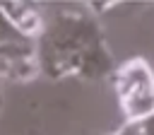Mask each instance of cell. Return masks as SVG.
I'll use <instances>...</instances> for the list:
<instances>
[{"instance_id":"6da1fadb","label":"cell","mask_w":154,"mask_h":135,"mask_svg":"<svg viewBox=\"0 0 154 135\" xmlns=\"http://www.w3.org/2000/svg\"><path fill=\"white\" fill-rule=\"evenodd\" d=\"M34 43L38 70L51 80H103L116 70L103 29L89 12L58 10L46 19V29Z\"/></svg>"},{"instance_id":"7a4b0ae2","label":"cell","mask_w":154,"mask_h":135,"mask_svg":"<svg viewBox=\"0 0 154 135\" xmlns=\"http://www.w3.org/2000/svg\"><path fill=\"white\" fill-rule=\"evenodd\" d=\"M113 87L125 121L154 113V68L142 55H132L113 70Z\"/></svg>"},{"instance_id":"3957f363","label":"cell","mask_w":154,"mask_h":135,"mask_svg":"<svg viewBox=\"0 0 154 135\" xmlns=\"http://www.w3.org/2000/svg\"><path fill=\"white\" fill-rule=\"evenodd\" d=\"M41 75L36 60V43L26 39L0 43V77L12 82H31Z\"/></svg>"},{"instance_id":"277c9868","label":"cell","mask_w":154,"mask_h":135,"mask_svg":"<svg viewBox=\"0 0 154 135\" xmlns=\"http://www.w3.org/2000/svg\"><path fill=\"white\" fill-rule=\"evenodd\" d=\"M0 10H2L5 19L10 22V27L26 41H36L46 29V17L31 2L10 0V2H0Z\"/></svg>"},{"instance_id":"5b68a950","label":"cell","mask_w":154,"mask_h":135,"mask_svg":"<svg viewBox=\"0 0 154 135\" xmlns=\"http://www.w3.org/2000/svg\"><path fill=\"white\" fill-rule=\"evenodd\" d=\"M106 135H154V113L147 118L125 121L120 128H116L113 133H106Z\"/></svg>"},{"instance_id":"8992f818","label":"cell","mask_w":154,"mask_h":135,"mask_svg":"<svg viewBox=\"0 0 154 135\" xmlns=\"http://www.w3.org/2000/svg\"><path fill=\"white\" fill-rule=\"evenodd\" d=\"M17 39H22V36L10 27V22L5 19V14H2V10H0V43H5V41H17Z\"/></svg>"},{"instance_id":"52a82bcc","label":"cell","mask_w":154,"mask_h":135,"mask_svg":"<svg viewBox=\"0 0 154 135\" xmlns=\"http://www.w3.org/2000/svg\"><path fill=\"white\" fill-rule=\"evenodd\" d=\"M87 7L89 10H111V7H116V2H89Z\"/></svg>"},{"instance_id":"ba28073f","label":"cell","mask_w":154,"mask_h":135,"mask_svg":"<svg viewBox=\"0 0 154 135\" xmlns=\"http://www.w3.org/2000/svg\"><path fill=\"white\" fill-rule=\"evenodd\" d=\"M2 104H5V99H2V92H0V111H2Z\"/></svg>"}]
</instances>
